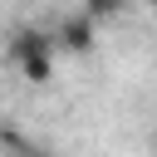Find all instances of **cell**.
I'll return each mask as SVG.
<instances>
[{
  "instance_id": "cell-1",
  "label": "cell",
  "mask_w": 157,
  "mask_h": 157,
  "mask_svg": "<svg viewBox=\"0 0 157 157\" xmlns=\"http://www.w3.org/2000/svg\"><path fill=\"white\" fill-rule=\"evenodd\" d=\"M54 54H59L54 34H44V29H20L10 39V59L25 74V83H49L54 78Z\"/></svg>"
},
{
  "instance_id": "cell-2",
  "label": "cell",
  "mask_w": 157,
  "mask_h": 157,
  "mask_svg": "<svg viewBox=\"0 0 157 157\" xmlns=\"http://www.w3.org/2000/svg\"><path fill=\"white\" fill-rule=\"evenodd\" d=\"M98 44V25L83 15V10H74V15H64L59 25H54V49H64V54H88Z\"/></svg>"
},
{
  "instance_id": "cell-3",
  "label": "cell",
  "mask_w": 157,
  "mask_h": 157,
  "mask_svg": "<svg viewBox=\"0 0 157 157\" xmlns=\"http://www.w3.org/2000/svg\"><path fill=\"white\" fill-rule=\"evenodd\" d=\"M78 10H83L93 25H103V20H118V15L128 10V0H78Z\"/></svg>"
},
{
  "instance_id": "cell-4",
  "label": "cell",
  "mask_w": 157,
  "mask_h": 157,
  "mask_svg": "<svg viewBox=\"0 0 157 157\" xmlns=\"http://www.w3.org/2000/svg\"><path fill=\"white\" fill-rule=\"evenodd\" d=\"M152 152H157V132H152Z\"/></svg>"
},
{
  "instance_id": "cell-5",
  "label": "cell",
  "mask_w": 157,
  "mask_h": 157,
  "mask_svg": "<svg viewBox=\"0 0 157 157\" xmlns=\"http://www.w3.org/2000/svg\"><path fill=\"white\" fill-rule=\"evenodd\" d=\"M147 5H152V10H157V0H147Z\"/></svg>"
}]
</instances>
